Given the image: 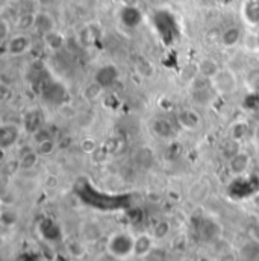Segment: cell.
<instances>
[{"mask_svg": "<svg viewBox=\"0 0 259 261\" xmlns=\"http://www.w3.org/2000/svg\"><path fill=\"white\" fill-rule=\"evenodd\" d=\"M38 158H40V155H38V152L35 149L29 150V152H26L23 155H18L20 169L22 170H32L38 164Z\"/></svg>", "mask_w": 259, "mask_h": 261, "instance_id": "cell-19", "label": "cell"}, {"mask_svg": "<svg viewBox=\"0 0 259 261\" xmlns=\"http://www.w3.org/2000/svg\"><path fill=\"white\" fill-rule=\"evenodd\" d=\"M23 125H24V131H28L29 134L34 135L40 128H42V116H41V113L36 111V110L29 111V113L24 116Z\"/></svg>", "mask_w": 259, "mask_h": 261, "instance_id": "cell-16", "label": "cell"}, {"mask_svg": "<svg viewBox=\"0 0 259 261\" xmlns=\"http://www.w3.org/2000/svg\"><path fill=\"white\" fill-rule=\"evenodd\" d=\"M240 143H241V141H236V140H234V138H229V140L223 144L222 153L224 155V158H228V161L232 158V156H235L236 153L241 152V144H240Z\"/></svg>", "mask_w": 259, "mask_h": 261, "instance_id": "cell-22", "label": "cell"}, {"mask_svg": "<svg viewBox=\"0 0 259 261\" xmlns=\"http://www.w3.org/2000/svg\"><path fill=\"white\" fill-rule=\"evenodd\" d=\"M178 123L185 131H196L202 123V117L196 110L186 108V110H182L178 114Z\"/></svg>", "mask_w": 259, "mask_h": 261, "instance_id": "cell-9", "label": "cell"}, {"mask_svg": "<svg viewBox=\"0 0 259 261\" xmlns=\"http://www.w3.org/2000/svg\"><path fill=\"white\" fill-rule=\"evenodd\" d=\"M135 69H136V72H138L140 75H142V76H146V78H150V76L153 75V66H152L147 60H144V58H138V60H136Z\"/></svg>", "mask_w": 259, "mask_h": 261, "instance_id": "cell-28", "label": "cell"}, {"mask_svg": "<svg viewBox=\"0 0 259 261\" xmlns=\"http://www.w3.org/2000/svg\"><path fill=\"white\" fill-rule=\"evenodd\" d=\"M241 17L250 26L259 25V0H246L241 7Z\"/></svg>", "mask_w": 259, "mask_h": 261, "instance_id": "cell-10", "label": "cell"}, {"mask_svg": "<svg viewBox=\"0 0 259 261\" xmlns=\"http://www.w3.org/2000/svg\"><path fill=\"white\" fill-rule=\"evenodd\" d=\"M212 88L216 94L220 96H229L236 91L238 88V79L235 73L229 69H220V72L212 78Z\"/></svg>", "mask_w": 259, "mask_h": 261, "instance_id": "cell-2", "label": "cell"}, {"mask_svg": "<svg viewBox=\"0 0 259 261\" xmlns=\"http://www.w3.org/2000/svg\"><path fill=\"white\" fill-rule=\"evenodd\" d=\"M103 91H105V88H103L102 85H98L97 82H92V84H90V85L85 87V90H84V97H85L88 102L94 103V102H97V100L102 97Z\"/></svg>", "mask_w": 259, "mask_h": 261, "instance_id": "cell-21", "label": "cell"}, {"mask_svg": "<svg viewBox=\"0 0 259 261\" xmlns=\"http://www.w3.org/2000/svg\"><path fill=\"white\" fill-rule=\"evenodd\" d=\"M173 2H176V4H185V2H188V0H173Z\"/></svg>", "mask_w": 259, "mask_h": 261, "instance_id": "cell-38", "label": "cell"}, {"mask_svg": "<svg viewBox=\"0 0 259 261\" xmlns=\"http://www.w3.org/2000/svg\"><path fill=\"white\" fill-rule=\"evenodd\" d=\"M223 4H229V2H232V0H222Z\"/></svg>", "mask_w": 259, "mask_h": 261, "instance_id": "cell-39", "label": "cell"}, {"mask_svg": "<svg viewBox=\"0 0 259 261\" xmlns=\"http://www.w3.org/2000/svg\"><path fill=\"white\" fill-rule=\"evenodd\" d=\"M229 172L235 176V178H238V176H244L246 175V172L248 170V167H250V155L247 153V152H240V153H236L235 156H232V158L229 160Z\"/></svg>", "mask_w": 259, "mask_h": 261, "instance_id": "cell-8", "label": "cell"}, {"mask_svg": "<svg viewBox=\"0 0 259 261\" xmlns=\"http://www.w3.org/2000/svg\"><path fill=\"white\" fill-rule=\"evenodd\" d=\"M118 79H120V72H118L117 66H114V64H105V66L98 67L94 75V82L102 85L105 90L116 85Z\"/></svg>", "mask_w": 259, "mask_h": 261, "instance_id": "cell-5", "label": "cell"}, {"mask_svg": "<svg viewBox=\"0 0 259 261\" xmlns=\"http://www.w3.org/2000/svg\"><path fill=\"white\" fill-rule=\"evenodd\" d=\"M170 234V223L168 222H160L153 229V238L154 240H164Z\"/></svg>", "mask_w": 259, "mask_h": 261, "instance_id": "cell-29", "label": "cell"}, {"mask_svg": "<svg viewBox=\"0 0 259 261\" xmlns=\"http://www.w3.org/2000/svg\"><path fill=\"white\" fill-rule=\"evenodd\" d=\"M20 219V214L17 210H14L12 206H8V208H4L2 214H0V222H2V225L5 228H11L14 226Z\"/></svg>", "mask_w": 259, "mask_h": 261, "instance_id": "cell-20", "label": "cell"}, {"mask_svg": "<svg viewBox=\"0 0 259 261\" xmlns=\"http://www.w3.org/2000/svg\"><path fill=\"white\" fill-rule=\"evenodd\" d=\"M253 91L259 94V78H258V79H256V81L253 82Z\"/></svg>", "mask_w": 259, "mask_h": 261, "instance_id": "cell-35", "label": "cell"}, {"mask_svg": "<svg viewBox=\"0 0 259 261\" xmlns=\"http://www.w3.org/2000/svg\"><path fill=\"white\" fill-rule=\"evenodd\" d=\"M22 129L16 123H2L0 126V149L4 152L11 150L20 140Z\"/></svg>", "mask_w": 259, "mask_h": 261, "instance_id": "cell-3", "label": "cell"}, {"mask_svg": "<svg viewBox=\"0 0 259 261\" xmlns=\"http://www.w3.org/2000/svg\"><path fill=\"white\" fill-rule=\"evenodd\" d=\"M48 138H52V135H50V132H48L47 129H44V128H40V129L34 134L35 143H40V141H44V140H48Z\"/></svg>", "mask_w": 259, "mask_h": 261, "instance_id": "cell-32", "label": "cell"}, {"mask_svg": "<svg viewBox=\"0 0 259 261\" xmlns=\"http://www.w3.org/2000/svg\"><path fill=\"white\" fill-rule=\"evenodd\" d=\"M80 149H82L85 153H94V152L98 149V144H97V141L92 140V138H85V140H82V143H80Z\"/></svg>", "mask_w": 259, "mask_h": 261, "instance_id": "cell-31", "label": "cell"}, {"mask_svg": "<svg viewBox=\"0 0 259 261\" xmlns=\"http://www.w3.org/2000/svg\"><path fill=\"white\" fill-rule=\"evenodd\" d=\"M122 7H138V0H122Z\"/></svg>", "mask_w": 259, "mask_h": 261, "instance_id": "cell-34", "label": "cell"}, {"mask_svg": "<svg viewBox=\"0 0 259 261\" xmlns=\"http://www.w3.org/2000/svg\"><path fill=\"white\" fill-rule=\"evenodd\" d=\"M197 70H198V75H202V76L212 81V78L220 72V66L212 58H204V60H202L197 64Z\"/></svg>", "mask_w": 259, "mask_h": 261, "instance_id": "cell-15", "label": "cell"}, {"mask_svg": "<svg viewBox=\"0 0 259 261\" xmlns=\"http://www.w3.org/2000/svg\"><path fill=\"white\" fill-rule=\"evenodd\" d=\"M46 90H47V99L48 100H54V102H62V97H64V90H62V87L61 85H58L56 82H52V84H48L47 87H46Z\"/></svg>", "mask_w": 259, "mask_h": 261, "instance_id": "cell-24", "label": "cell"}, {"mask_svg": "<svg viewBox=\"0 0 259 261\" xmlns=\"http://www.w3.org/2000/svg\"><path fill=\"white\" fill-rule=\"evenodd\" d=\"M248 131H250V128H248V123L246 120H236L230 125L229 135H230V138H234L236 141H241L248 135Z\"/></svg>", "mask_w": 259, "mask_h": 261, "instance_id": "cell-18", "label": "cell"}, {"mask_svg": "<svg viewBox=\"0 0 259 261\" xmlns=\"http://www.w3.org/2000/svg\"><path fill=\"white\" fill-rule=\"evenodd\" d=\"M134 160H135V163L140 167L148 169L154 163V153H153V150L148 146H142V147L136 149V152L134 155Z\"/></svg>", "mask_w": 259, "mask_h": 261, "instance_id": "cell-14", "label": "cell"}, {"mask_svg": "<svg viewBox=\"0 0 259 261\" xmlns=\"http://www.w3.org/2000/svg\"><path fill=\"white\" fill-rule=\"evenodd\" d=\"M34 19H35V13H23L17 17L16 25L18 29H29V28H34Z\"/></svg>", "mask_w": 259, "mask_h": 261, "instance_id": "cell-27", "label": "cell"}, {"mask_svg": "<svg viewBox=\"0 0 259 261\" xmlns=\"http://www.w3.org/2000/svg\"><path fill=\"white\" fill-rule=\"evenodd\" d=\"M56 149V143L54 138H48V140H44V141H40L35 144V150L38 152L40 156H46V155H50L54 153Z\"/></svg>", "mask_w": 259, "mask_h": 261, "instance_id": "cell-25", "label": "cell"}, {"mask_svg": "<svg viewBox=\"0 0 259 261\" xmlns=\"http://www.w3.org/2000/svg\"><path fill=\"white\" fill-rule=\"evenodd\" d=\"M32 49V40L26 34L12 35L6 41V50L11 57H22Z\"/></svg>", "mask_w": 259, "mask_h": 261, "instance_id": "cell-6", "label": "cell"}, {"mask_svg": "<svg viewBox=\"0 0 259 261\" xmlns=\"http://www.w3.org/2000/svg\"><path fill=\"white\" fill-rule=\"evenodd\" d=\"M82 235H84V238L86 241H94V240H97L102 235V229L96 223H86L82 228Z\"/></svg>", "mask_w": 259, "mask_h": 261, "instance_id": "cell-26", "label": "cell"}, {"mask_svg": "<svg viewBox=\"0 0 259 261\" xmlns=\"http://www.w3.org/2000/svg\"><path fill=\"white\" fill-rule=\"evenodd\" d=\"M254 40H256V47L259 49V32L256 34V38H254Z\"/></svg>", "mask_w": 259, "mask_h": 261, "instance_id": "cell-37", "label": "cell"}, {"mask_svg": "<svg viewBox=\"0 0 259 261\" xmlns=\"http://www.w3.org/2000/svg\"><path fill=\"white\" fill-rule=\"evenodd\" d=\"M134 247H135V235L126 231H118L111 234L106 241L108 253L120 261L134 256Z\"/></svg>", "mask_w": 259, "mask_h": 261, "instance_id": "cell-1", "label": "cell"}, {"mask_svg": "<svg viewBox=\"0 0 259 261\" xmlns=\"http://www.w3.org/2000/svg\"><path fill=\"white\" fill-rule=\"evenodd\" d=\"M42 40H44L46 47H47L48 50H52V52H58V50H61V49L66 46V37H64V34H61L58 29L46 34V35L42 37Z\"/></svg>", "mask_w": 259, "mask_h": 261, "instance_id": "cell-13", "label": "cell"}, {"mask_svg": "<svg viewBox=\"0 0 259 261\" xmlns=\"http://www.w3.org/2000/svg\"><path fill=\"white\" fill-rule=\"evenodd\" d=\"M11 23H10V20L8 19H5V17H2L0 19V41L2 43H6L12 35H11Z\"/></svg>", "mask_w": 259, "mask_h": 261, "instance_id": "cell-30", "label": "cell"}, {"mask_svg": "<svg viewBox=\"0 0 259 261\" xmlns=\"http://www.w3.org/2000/svg\"><path fill=\"white\" fill-rule=\"evenodd\" d=\"M154 238L148 234H140L135 237V247H134V256L136 258H146L154 247H153Z\"/></svg>", "mask_w": 259, "mask_h": 261, "instance_id": "cell-12", "label": "cell"}, {"mask_svg": "<svg viewBox=\"0 0 259 261\" xmlns=\"http://www.w3.org/2000/svg\"><path fill=\"white\" fill-rule=\"evenodd\" d=\"M79 38H80L82 44H86V46H88V44L94 43V41L98 38V31H96V26H92V25H86V26L82 28Z\"/></svg>", "mask_w": 259, "mask_h": 261, "instance_id": "cell-23", "label": "cell"}, {"mask_svg": "<svg viewBox=\"0 0 259 261\" xmlns=\"http://www.w3.org/2000/svg\"><path fill=\"white\" fill-rule=\"evenodd\" d=\"M241 37H242L241 29L238 26H230V28L223 31V34H222V44L224 47H229V49L235 47L241 41Z\"/></svg>", "mask_w": 259, "mask_h": 261, "instance_id": "cell-17", "label": "cell"}, {"mask_svg": "<svg viewBox=\"0 0 259 261\" xmlns=\"http://www.w3.org/2000/svg\"><path fill=\"white\" fill-rule=\"evenodd\" d=\"M152 132L161 140H170L174 135V128L168 119L158 117L152 122Z\"/></svg>", "mask_w": 259, "mask_h": 261, "instance_id": "cell-11", "label": "cell"}, {"mask_svg": "<svg viewBox=\"0 0 259 261\" xmlns=\"http://www.w3.org/2000/svg\"><path fill=\"white\" fill-rule=\"evenodd\" d=\"M253 202H254V205L259 208V193H254V196H253Z\"/></svg>", "mask_w": 259, "mask_h": 261, "instance_id": "cell-36", "label": "cell"}, {"mask_svg": "<svg viewBox=\"0 0 259 261\" xmlns=\"http://www.w3.org/2000/svg\"><path fill=\"white\" fill-rule=\"evenodd\" d=\"M250 234H252V237L256 240V241H259V225H254V226H252V229H250Z\"/></svg>", "mask_w": 259, "mask_h": 261, "instance_id": "cell-33", "label": "cell"}, {"mask_svg": "<svg viewBox=\"0 0 259 261\" xmlns=\"http://www.w3.org/2000/svg\"><path fill=\"white\" fill-rule=\"evenodd\" d=\"M144 14L138 7H122L118 11V22L126 29H136L141 26Z\"/></svg>", "mask_w": 259, "mask_h": 261, "instance_id": "cell-4", "label": "cell"}, {"mask_svg": "<svg viewBox=\"0 0 259 261\" xmlns=\"http://www.w3.org/2000/svg\"><path fill=\"white\" fill-rule=\"evenodd\" d=\"M34 29L40 35H46L52 31H56V22L50 13L47 11H36L35 19H34Z\"/></svg>", "mask_w": 259, "mask_h": 261, "instance_id": "cell-7", "label": "cell"}]
</instances>
